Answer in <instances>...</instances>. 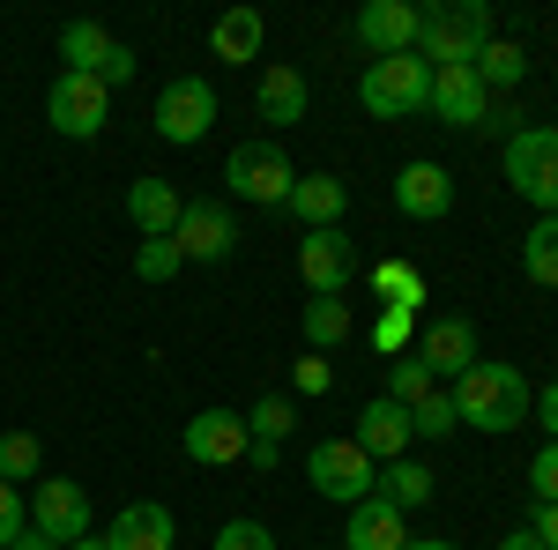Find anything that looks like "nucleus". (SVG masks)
<instances>
[{"label":"nucleus","mask_w":558,"mask_h":550,"mask_svg":"<svg viewBox=\"0 0 558 550\" xmlns=\"http://www.w3.org/2000/svg\"><path fill=\"white\" fill-rule=\"evenodd\" d=\"M529 410H536V394H529V380H521V365L476 357L470 372L454 380V417L476 424V431H492V439L521 431V424H529Z\"/></svg>","instance_id":"nucleus-1"},{"label":"nucleus","mask_w":558,"mask_h":550,"mask_svg":"<svg viewBox=\"0 0 558 550\" xmlns=\"http://www.w3.org/2000/svg\"><path fill=\"white\" fill-rule=\"evenodd\" d=\"M499 38L492 0H432L417 8V60L425 68H476V52Z\"/></svg>","instance_id":"nucleus-2"},{"label":"nucleus","mask_w":558,"mask_h":550,"mask_svg":"<svg viewBox=\"0 0 558 550\" xmlns=\"http://www.w3.org/2000/svg\"><path fill=\"white\" fill-rule=\"evenodd\" d=\"M357 105L373 112V120H417L432 105V68L417 52H395V60H365V75H357Z\"/></svg>","instance_id":"nucleus-3"},{"label":"nucleus","mask_w":558,"mask_h":550,"mask_svg":"<svg viewBox=\"0 0 558 550\" xmlns=\"http://www.w3.org/2000/svg\"><path fill=\"white\" fill-rule=\"evenodd\" d=\"M305 484H313L320 499H336V506H357V499L380 491V462H373L357 439H320V447L305 454Z\"/></svg>","instance_id":"nucleus-4"},{"label":"nucleus","mask_w":558,"mask_h":550,"mask_svg":"<svg viewBox=\"0 0 558 550\" xmlns=\"http://www.w3.org/2000/svg\"><path fill=\"white\" fill-rule=\"evenodd\" d=\"M223 186H231L239 201L283 209V201H291V186H299V164H291L276 142H239V149L223 157Z\"/></svg>","instance_id":"nucleus-5"},{"label":"nucleus","mask_w":558,"mask_h":550,"mask_svg":"<svg viewBox=\"0 0 558 550\" xmlns=\"http://www.w3.org/2000/svg\"><path fill=\"white\" fill-rule=\"evenodd\" d=\"M507 186L536 216H558V127H521L507 142Z\"/></svg>","instance_id":"nucleus-6"},{"label":"nucleus","mask_w":558,"mask_h":550,"mask_svg":"<svg viewBox=\"0 0 558 550\" xmlns=\"http://www.w3.org/2000/svg\"><path fill=\"white\" fill-rule=\"evenodd\" d=\"M45 120H52V134H68V142H97L105 134V120H112V89L97 83V75H52V89H45Z\"/></svg>","instance_id":"nucleus-7"},{"label":"nucleus","mask_w":558,"mask_h":550,"mask_svg":"<svg viewBox=\"0 0 558 550\" xmlns=\"http://www.w3.org/2000/svg\"><path fill=\"white\" fill-rule=\"evenodd\" d=\"M157 142H179V149H194L202 134L216 127V89L209 75H172V83L157 89Z\"/></svg>","instance_id":"nucleus-8"},{"label":"nucleus","mask_w":558,"mask_h":550,"mask_svg":"<svg viewBox=\"0 0 558 550\" xmlns=\"http://www.w3.org/2000/svg\"><path fill=\"white\" fill-rule=\"evenodd\" d=\"M31 528L38 536H52V543H83L89 536V491L75 484V476H38L31 484Z\"/></svg>","instance_id":"nucleus-9"},{"label":"nucleus","mask_w":558,"mask_h":550,"mask_svg":"<svg viewBox=\"0 0 558 550\" xmlns=\"http://www.w3.org/2000/svg\"><path fill=\"white\" fill-rule=\"evenodd\" d=\"M299 283L313 297H343L357 283V239L350 231H305L299 239Z\"/></svg>","instance_id":"nucleus-10"},{"label":"nucleus","mask_w":558,"mask_h":550,"mask_svg":"<svg viewBox=\"0 0 558 550\" xmlns=\"http://www.w3.org/2000/svg\"><path fill=\"white\" fill-rule=\"evenodd\" d=\"M246 447H254V431H246L239 410H202V417H186V431H179V454L202 462V468H239Z\"/></svg>","instance_id":"nucleus-11"},{"label":"nucleus","mask_w":558,"mask_h":550,"mask_svg":"<svg viewBox=\"0 0 558 550\" xmlns=\"http://www.w3.org/2000/svg\"><path fill=\"white\" fill-rule=\"evenodd\" d=\"M484 105H492V89L476 83V68H432V120L454 134H476L484 127Z\"/></svg>","instance_id":"nucleus-12"},{"label":"nucleus","mask_w":558,"mask_h":550,"mask_svg":"<svg viewBox=\"0 0 558 550\" xmlns=\"http://www.w3.org/2000/svg\"><path fill=\"white\" fill-rule=\"evenodd\" d=\"M357 45L373 60H395V52H417V0H365L357 8Z\"/></svg>","instance_id":"nucleus-13"},{"label":"nucleus","mask_w":558,"mask_h":550,"mask_svg":"<svg viewBox=\"0 0 558 550\" xmlns=\"http://www.w3.org/2000/svg\"><path fill=\"white\" fill-rule=\"evenodd\" d=\"M395 209L410 216V223H439V216L454 209V171L432 164V157L402 164V171H395Z\"/></svg>","instance_id":"nucleus-14"},{"label":"nucleus","mask_w":558,"mask_h":550,"mask_svg":"<svg viewBox=\"0 0 558 550\" xmlns=\"http://www.w3.org/2000/svg\"><path fill=\"white\" fill-rule=\"evenodd\" d=\"M179 254L186 260H231V246H239V223H231V209H223V201H186V209H179Z\"/></svg>","instance_id":"nucleus-15"},{"label":"nucleus","mask_w":558,"mask_h":550,"mask_svg":"<svg viewBox=\"0 0 558 550\" xmlns=\"http://www.w3.org/2000/svg\"><path fill=\"white\" fill-rule=\"evenodd\" d=\"M350 439H357V447H365V454H373V462H402V454H410V447H417V431H410V410H402V402H365V410H357V431H350Z\"/></svg>","instance_id":"nucleus-16"},{"label":"nucleus","mask_w":558,"mask_h":550,"mask_svg":"<svg viewBox=\"0 0 558 550\" xmlns=\"http://www.w3.org/2000/svg\"><path fill=\"white\" fill-rule=\"evenodd\" d=\"M172 543H179V521H172V506H157V499L120 506L112 528H105V550H172Z\"/></svg>","instance_id":"nucleus-17"},{"label":"nucleus","mask_w":558,"mask_h":550,"mask_svg":"<svg viewBox=\"0 0 558 550\" xmlns=\"http://www.w3.org/2000/svg\"><path fill=\"white\" fill-rule=\"evenodd\" d=\"M283 209L299 216L305 231H343V209H350V186L336 171H299V186H291V201Z\"/></svg>","instance_id":"nucleus-18"},{"label":"nucleus","mask_w":558,"mask_h":550,"mask_svg":"<svg viewBox=\"0 0 558 550\" xmlns=\"http://www.w3.org/2000/svg\"><path fill=\"white\" fill-rule=\"evenodd\" d=\"M417 357L432 365V380H462V372L476 365V320H462V313L432 320L425 342H417Z\"/></svg>","instance_id":"nucleus-19"},{"label":"nucleus","mask_w":558,"mask_h":550,"mask_svg":"<svg viewBox=\"0 0 558 550\" xmlns=\"http://www.w3.org/2000/svg\"><path fill=\"white\" fill-rule=\"evenodd\" d=\"M254 105H260V120H268V127H299L305 112H313V89H305V75L291 68V60H268V68H260Z\"/></svg>","instance_id":"nucleus-20"},{"label":"nucleus","mask_w":558,"mask_h":550,"mask_svg":"<svg viewBox=\"0 0 558 550\" xmlns=\"http://www.w3.org/2000/svg\"><path fill=\"white\" fill-rule=\"evenodd\" d=\"M402 543H410V513H395L380 491L350 506V521H343V550H402Z\"/></svg>","instance_id":"nucleus-21"},{"label":"nucleus","mask_w":558,"mask_h":550,"mask_svg":"<svg viewBox=\"0 0 558 550\" xmlns=\"http://www.w3.org/2000/svg\"><path fill=\"white\" fill-rule=\"evenodd\" d=\"M179 209H186V201H179L172 179H134V186H128V223L142 231V239H172Z\"/></svg>","instance_id":"nucleus-22"},{"label":"nucleus","mask_w":558,"mask_h":550,"mask_svg":"<svg viewBox=\"0 0 558 550\" xmlns=\"http://www.w3.org/2000/svg\"><path fill=\"white\" fill-rule=\"evenodd\" d=\"M260 45H268L260 8H223V15L209 23V52L223 60V68H246V60H260Z\"/></svg>","instance_id":"nucleus-23"},{"label":"nucleus","mask_w":558,"mask_h":550,"mask_svg":"<svg viewBox=\"0 0 558 550\" xmlns=\"http://www.w3.org/2000/svg\"><path fill=\"white\" fill-rule=\"evenodd\" d=\"M112 30H105V23H68V30H60V60H68V75H105V60H112Z\"/></svg>","instance_id":"nucleus-24"},{"label":"nucleus","mask_w":558,"mask_h":550,"mask_svg":"<svg viewBox=\"0 0 558 550\" xmlns=\"http://www.w3.org/2000/svg\"><path fill=\"white\" fill-rule=\"evenodd\" d=\"M299 335L313 342V350H343V342L357 335V320H350V305H343V297H305Z\"/></svg>","instance_id":"nucleus-25"},{"label":"nucleus","mask_w":558,"mask_h":550,"mask_svg":"<svg viewBox=\"0 0 558 550\" xmlns=\"http://www.w3.org/2000/svg\"><path fill=\"white\" fill-rule=\"evenodd\" d=\"M380 499H387L395 513L432 506V468H425V462H410V454H402V462H387V468H380Z\"/></svg>","instance_id":"nucleus-26"},{"label":"nucleus","mask_w":558,"mask_h":550,"mask_svg":"<svg viewBox=\"0 0 558 550\" xmlns=\"http://www.w3.org/2000/svg\"><path fill=\"white\" fill-rule=\"evenodd\" d=\"M521 276L536 291H558V216H536V231L521 239Z\"/></svg>","instance_id":"nucleus-27"},{"label":"nucleus","mask_w":558,"mask_h":550,"mask_svg":"<svg viewBox=\"0 0 558 550\" xmlns=\"http://www.w3.org/2000/svg\"><path fill=\"white\" fill-rule=\"evenodd\" d=\"M521 75H529V52H521L514 38H492L484 52H476V83L492 89V97H507V89H514Z\"/></svg>","instance_id":"nucleus-28"},{"label":"nucleus","mask_w":558,"mask_h":550,"mask_svg":"<svg viewBox=\"0 0 558 550\" xmlns=\"http://www.w3.org/2000/svg\"><path fill=\"white\" fill-rule=\"evenodd\" d=\"M365 291L380 297V305H402V313H417V305H425V276H417L410 260H380V268L365 276Z\"/></svg>","instance_id":"nucleus-29"},{"label":"nucleus","mask_w":558,"mask_h":550,"mask_svg":"<svg viewBox=\"0 0 558 550\" xmlns=\"http://www.w3.org/2000/svg\"><path fill=\"white\" fill-rule=\"evenodd\" d=\"M432 387H439V380H432V365L417 357V350H402V357L387 365V402H402V410H410V402H425Z\"/></svg>","instance_id":"nucleus-30"},{"label":"nucleus","mask_w":558,"mask_h":550,"mask_svg":"<svg viewBox=\"0 0 558 550\" xmlns=\"http://www.w3.org/2000/svg\"><path fill=\"white\" fill-rule=\"evenodd\" d=\"M38 468H45L38 431H0V484H23V476H38Z\"/></svg>","instance_id":"nucleus-31"},{"label":"nucleus","mask_w":558,"mask_h":550,"mask_svg":"<svg viewBox=\"0 0 558 550\" xmlns=\"http://www.w3.org/2000/svg\"><path fill=\"white\" fill-rule=\"evenodd\" d=\"M291 424H299V402H291V394H260L254 410H246V431H254V439H276V447L291 439Z\"/></svg>","instance_id":"nucleus-32"},{"label":"nucleus","mask_w":558,"mask_h":550,"mask_svg":"<svg viewBox=\"0 0 558 550\" xmlns=\"http://www.w3.org/2000/svg\"><path fill=\"white\" fill-rule=\"evenodd\" d=\"M410 431H417V439H454V431H462L454 394H439V387H432L425 402H410Z\"/></svg>","instance_id":"nucleus-33"},{"label":"nucleus","mask_w":558,"mask_h":550,"mask_svg":"<svg viewBox=\"0 0 558 550\" xmlns=\"http://www.w3.org/2000/svg\"><path fill=\"white\" fill-rule=\"evenodd\" d=\"M179 268H186L179 239H142V254H134V276H142V283H172Z\"/></svg>","instance_id":"nucleus-34"},{"label":"nucleus","mask_w":558,"mask_h":550,"mask_svg":"<svg viewBox=\"0 0 558 550\" xmlns=\"http://www.w3.org/2000/svg\"><path fill=\"white\" fill-rule=\"evenodd\" d=\"M209 550H276V536H268L260 521H246V513H239V521H223V528L209 536Z\"/></svg>","instance_id":"nucleus-35"},{"label":"nucleus","mask_w":558,"mask_h":550,"mask_svg":"<svg viewBox=\"0 0 558 550\" xmlns=\"http://www.w3.org/2000/svg\"><path fill=\"white\" fill-rule=\"evenodd\" d=\"M410 320H417V313H402V305H380V320H373V350L402 357V350H410Z\"/></svg>","instance_id":"nucleus-36"},{"label":"nucleus","mask_w":558,"mask_h":550,"mask_svg":"<svg viewBox=\"0 0 558 550\" xmlns=\"http://www.w3.org/2000/svg\"><path fill=\"white\" fill-rule=\"evenodd\" d=\"M529 499H536V506H558V439L529 462Z\"/></svg>","instance_id":"nucleus-37"},{"label":"nucleus","mask_w":558,"mask_h":550,"mask_svg":"<svg viewBox=\"0 0 558 550\" xmlns=\"http://www.w3.org/2000/svg\"><path fill=\"white\" fill-rule=\"evenodd\" d=\"M23 528H31V499H23V491H15V484H0V550L15 543V536H23Z\"/></svg>","instance_id":"nucleus-38"},{"label":"nucleus","mask_w":558,"mask_h":550,"mask_svg":"<svg viewBox=\"0 0 558 550\" xmlns=\"http://www.w3.org/2000/svg\"><path fill=\"white\" fill-rule=\"evenodd\" d=\"M476 134H507V142H514V134H521V105H514V97H492V105H484V127H476Z\"/></svg>","instance_id":"nucleus-39"},{"label":"nucleus","mask_w":558,"mask_h":550,"mask_svg":"<svg viewBox=\"0 0 558 550\" xmlns=\"http://www.w3.org/2000/svg\"><path fill=\"white\" fill-rule=\"evenodd\" d=\"M336 372H328V357H299V394H328Z\"/></svg>","instance_id":"nucleus-40"},{"label":"nucleus","mask_w":558,"mask_h":550,"mask_svg":"<svg viewBox=\"0 0 558 550\" xmlns=\"http://www.w3.org/2000/svg\"><path fill=\"white\" fill-rule=\"evenodd\" d=\"M536 424H544V431H551V439H558V380L544 387V394H536Z\"/></svg>","instance_id":"nucleus-41"},{"label":"nucleus","mask_w":558,"mask_h":550,"mask_svg":"<svg viewBox=\"0 0 558 550\" xmlns=\"http://www.w3.org/2000/svg\"><path fill=\"white\" fill-rule=\"evenodd\" d=\"M246 462H254V468H283V447H276V439H254Z\"/></svg>","instance_id":"nucleus-42"},{"label":"nucleus","mask_w":558,"mask_h":550,"mask_svg":"<svg viewBox=\"0 0 558 550\" xmlns=\"http://www.w3.org/2000/svg\"><path fill=\"white\" fill-rule=\"evenodd\" d=\"M536 536H544V550H558V506H536V521H529Z\"/></svg>","instance_id":"nucleus-43"},{"label":"nucleus","mask_w":558,"mask_h":550,"mask_svg":"<svg viewBox=\"0 0 558 550\" xmlns=\"http://www.w3.org/2000/svg\"><path fill=\"white\" fill-rule=\"evenodd\" d=\"M499 550H544V536L536 528H514V536H499Z\"/></svg>","instance_id":"nucleus-44"},{"label":"nucleus","mask_w":558,"mask_h":550,"mask_svg":"<svg viewBox=\"0 0 558 550\" xmlns=\"http://www.w3.org/2000/svg\"><path fill=\"white\" fill-rule=\"evenodd\" d=\"M8 550H60V543H52V536H38V528H23V536H15Z\"/></svg>","instance_id":"nucleus-45"},{"label":"nucleus","mask_w":558,"mask_h":550,"mask_svg":"<svg viewBox=\"0 0 558 550\" xmlns=\"http://www.w3.org/2000/svg\"><path fill=\"white\" fill-rule=\"evenodd\" d=\"M402 550H462V543H447V536H410Z\"/></svg>","instance_id":"nucleus-46"},{"label":"nucleus","mask_w":558,"mask_h":550,"mask_svg":"<svg viewBox=\"0 0 558 550\" xmlns=\"http://www.w3.org/2000/svg\"><path fill=\"white\" fill-rule=\"evenodd\" d=\"M68 550H105V536H83V543H68Z\"/></svg>","instance_id":"nucleus-47"}]
</instances>
